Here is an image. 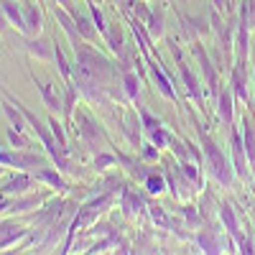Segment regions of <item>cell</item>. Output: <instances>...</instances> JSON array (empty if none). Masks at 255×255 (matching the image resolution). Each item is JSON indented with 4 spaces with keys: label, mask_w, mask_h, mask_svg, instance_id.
<instances>
[{
    "label": "cell",
    "mask_w": 255,
    "mask_h": 255,
    "mask_svg": "<svg viewBox=\"0 0 255 255\" xmlns=\"http://www.w3.org/2000/svg\"><path fill=\"white\" fill-rule=\"evenodd\" d=\"M212 8H217V10H222V8H225V0H212Z\"/></svg>",
    "instance_id": "cell-43"
},
{
    "label": "cell",
    "mask_w": 255,
    "mask_h": 255,
    "mask_svg": "<svg viewBox=\"0 0 255 255\" xmlns=\"http://www.w3.org/2000/svg\"><path fill=\"white\" fill-rule=\"evenodd\" d=\"M143 186H145V191H148L151 197H161V194H166V189H168L166 176L158 174V171H151V174H148L145 181H143Z\"/></svg>",
    "instance_id": "cell-30"
},
{
    "label": "cell",
    "mask_w": 255,
    "mask_h": 255,
    "mask_svg": "<svg viewBox=\"0 0 255 255\" xmlns=\"http://www.w3.org/2000/svg\"><path fill=\"white\" fill-rule=\"evenodd\" d=\"M120 209H123V215L128 217V220H135L140 212H145L148 209V204H145V197L143 194H138L135 189H123L120 191Z\"/></svg>",
    "instance_id": "cell-17"
},
{
    "label": "cell",
    "mask_w": 255,
    "mask_h": 255,
    "mask_svg": "<svg viewBox=\"0 0 255 255\" xmlns=\"http://www.w3.org/2000/svg\"><path fill=\"white\" fill-rule=\"evenodd\" d=\"M230 90L238 102L250 105V84H248V61L232 64V77H230Z\"/></svg>",
    "instance_id": "cell-12"
},
{
    "label": "cell",
    "mask_w": 255,
    "mask_h": 255,
    "mask_svg": "<svg viewBox=\"0 0 255 255\" xmlns=\"http://www.w3.org/2000/svg\"><path fill=\"white\" fill-rule=\"evenodd\" d=\"M54 3H59L64 10H67V13H72V15L77 13V8H74V3H72V0H54Z\"/></svg>",
    "instance_id": "cell-42"
},
{
    "label": "cell",
    "mask_w": 255,
    "mask_h": 255,
    "mask_svg": "<svg viewBox=\"0 0 255 255\" xmlns=\"http://www.w3.org/2000/svg\"><path fill=\"white\" fill-rule=\"evenodd\" d=\"M148 215H151L153 225H158L161 230H168V227H171V220H174V217H168V215H166V209L158 207L156 202H153V204H148Z\"/></svg>",
    "instance_id": "cell-33"
},
{
    "label": "cell",
    "mask_w": 255,
    "mask_h": 255,
    "mask_svg": "<svg viewBox=\"0 0 255 255\" xmlns=\"http://www.w3.org/2000/svg\"><path fill=\"white\" fill-rule=\"evenodd\" d=\"M31 79H33V84L38 87V92H41V100H44V105L49 108V113H54V115H61V113H64V97H61V95L54 90V84H49V82H38L33 72H31Z\"/></svg>",
    "instance_id": "cell-19"
},
{
    "label": "cell",
    "mask_w": 255,
    "mask_h": 255,
    "mask_svg": "<svg viewBox=\"0 0 255 255\" xmlns=\"http://www.w3.org/2000/svg\"><path fill=\"white\" fill-rule=\"evenodd\" d=\"M140 158H143L145 163H156V161L161 158V148H158V145H153L151 140L143 143V145H140Z\"/></svg>",
    "instance_id": "cell-39"
},
{
    "label": "cell",
    "mask_w": 255,
    "mask_h": 255,
    "mask_svg": "<svg viewBox=\"0 0 255 255\" xmlns=\"http://www.w3.org/2000/svg\"><path fill=\"white\" fill-rule=\"evenodd\" d=\"M0 171H3V166H0Z\"/></svg>",
    "instance_id": "cell-48"
},
{
    "label": "cell",
    "mask_w": 255,
    "mask_h": 255,
    "mask_svg": "<svg viewBox=\"0 0 255 255\" xmlns=\"http://www.w3.org/2000/svg\"><path fill=\"white\" fill-rule=\"evenodd\" d=\"M113 166H118V153H108V151H102V153H97L95 156V161H92V168L95 171H108V168H113Z\"/></svg>",
    "instance_id": "cell-34"
},
{
    "label": "cell",
    "mask_w": 255,
    "mask_h": 255,
    "mask_svg": "<svg viewBox=\"0 0 255 255\" xmlns=\"http://www.w3.org/2000/svg\"><path fill=\"white\" fill-rule=\"evenodd\" d=\"M240 20L250 31H255V0H243V5H240Z\"/></svg>",
    "instance_id": "cell-35"
},
{
    "label": "cell",
    "mask_w": 255,
    "mask_h": 255,
    "mask_svg": "<svg viewBox=\"0 0 255 255\" xmlns=\"http://www.w3.org/2000/svg\"><path fill=\"white\" fill-rule=\"evenodd\" d=\"M72 18H74V23H77V31H79V36H82L84 41H87V44H95V41H97V36H100V31H97V26H95L92 15L87 18V15H79V13H74Z\"/></svg>",
    "instance_id": "cell-27"
},
{
    "label": "cell",
    "mask_w": 255,
    "mask_h": 255,
    "mask_svg": "<svg viewBox=\"0 0 255 255\" xmlns=\"http://www.w3.org/2000/svg\"><path fill=\"white\" fill-rule=\"evenodd\" d=\"M46 123H49V128H51V133H54L56 143H59L61 148H67V151H69V138H67V130H64L67 125H61L59 115H54V113H51V115L46 118Z\"/></svg>",
    "instance_id": "cell-32"
},
{
    "label": "cell",
    "mask_w": 255,
    "mask_h": 255,
    "mask_svg": "<svg viewBox=\"0 0 255 255\" xmlns=\"http://www.w3.org/2000/svg\"><path fill=\"white\" fill-rule=\"evenodd\" d=\"M143 26H145L148 36H151V41H161L166 36V20H163V13L161 10H153L151 18H148Z\"/></svg>",
    "instance_id": "cell-29"
},
{
    "label": "cell",
    "mask_w": 255,
    "mask_h": 255,
    "mask_svg": "<svg viewBox=\"0 0 255 255\" xmlns=\"http://www.w3.org/2000/svg\"><path fill=\"white\" fill-rule=\"evenodd\" d=\"M113 202H115V191H105V194H100L97 199H92V202L84 204V207L77 212L74 222L69 225V240H72V235H74L77 230L87 227V225H95V220H97L100 215H105V212H108V209L113 207ZM69 240H67V245H64V250H61V253H67Z\"/></svg>",
    "instance_id": "cell-5"
},
{
    "label": "cell",
    "mask_w": 255,
    "mask_h": 255,
    "mask_svg": "<svg viewBox=\"0 0 255 255\" xmlns=\"http://www.w3.org/2000/svg\"><path fill=\"white\" fill-rule=\"evenodd\" d=\"M181 215H184V220H186V225H189V230H199L202 227V215H199V209L197 207H191V204H186V207H181Z\"/></svg>",
    "instance_id": "cell-36"
},
{
    "label": "cell",
    "mask_w": 255,
    "mask_h": 255,
    "mask_svg": "<svg viewBox=\"0 0 255 255\" xmlns=\"http://www.w3.org/2000/svg\"><path fill=\"white\" fill-rule=\"evenodd\" d=\"M0 8L8 15L10 26L18 28L20 36H26V15H23V3L20 0H0Z\"/></svg>",
    "instance_id": "cell-21"
},
{
    "label": "cell",
    "mask_w": 255,
    "mask_h": 255,
    "mask_svg": "<svg viewBox=\"0 0 255 255\" xmlns=\"http://www.w3.org/2000/svg\"><path fill=\"white\" fill-rule=\"evenodd\" d=\"M95 3H102V0H95Z\"/></svg>",
    "instance_id": "cell-47"
},
{
    "label": "cell",
    "mask_w": 255,
    "mask_h": 255,
    "mask_svg": "<svg viewBox=\"0 0 255 255\" xmlns=\"http://www.w3.org/2000/svg\"><path fill=\"white\" fill-rule=\"evenodd\" d=\"M243 143H245V153H248V163L250 171L255 166V125L250 118H243Z\"/></svg>",
    "instance_id": "cell-28"
},
{
    "label": "cell",
    "mask_w": 255,
    "mask_h": 255,
    "mask_svg": "<svg viewBox=\"0 0 255 255\" xmlns=\"http://www.w3.org/2000/svg\"><path fill=\"white\" fill-rule=\"evenodd\" d=\"M199 145H202V153H204V161H207V168H209L212 179H215L222 189H232V184H235V179H238L235 166H232L230 158L220 151L215 138L202 130V125H199Z\"/></svg>",
    "instance_id": "cell-2"
},
{
    "label": "cell",
    "mask_w": 255,
    "mask_h": 255,
    "mask_svg": "<svg viewBox=\"0 0 255 255\" xmlns=\"http://www.w3.org/2000/svg\"><path fill=\"white\" fill-rule=\"evenodd\" d=\"M41 3H23V15H26V36H41L44 31V13H41Z\"/></svg>",
    "instance_id": "cell-20"
},
{
    "label": "cell",
    "mask_w": 255,
    "mask_h": 255,
    "mask_svg": "<svg viewBox=\"0 0 255 255\" xmlns=\"http://www.w3.org/2000/svg\"><path fill=\"white\" fill-rule=\"evenodd\" d=\"M145 64H148V74H151V79H153V84L158 87V92L171 105H176V108H179V95L174 90V82L168 79V74L161 69V61H156L153 56H145Z\"/></svg>",
    "instance_id": "cell-11"
},
{
    "label": "cell",
    "mask_w": 255,
    "mask_h": 255,
    "mask_svg": "<svg viewBox=\"0 0 255 255\" xmlns=\"http://www.w3.org/2000/svg\"><path fill=\"white\" fill-rule=\"evenodd\" d=\"M217 212H220L222 227L227 230V235L232 238V243H235V248H238L248 235L240 230V222H238V217H235V209H232V204H230V202H220V204H217Z\"/></svg>",
    "instance_id": "cell-15"
},
{
    "label": "cell",
    "mask_w": 255,
    "mask_h": 255,
    "mask_svg": "<svg viewBox=\"0 0 255 255\" xmlns=\"http://www.w3.org/2000/svg\"><path fill=\"white\" fill-rule=\"evenodd\" d=\"M49 194H18V197H10L8 207H5V215H26L31 209H38L41 204L46 202Z\"/></svg>",
    "instance_id": "cell-18"
},
{
    "label": "cell",
    "mask_w": 255,
    "mask_h": 255,
    "mask_svg": "<svg viewBox=\"0 0 255 255\" xmlns=\"http://www.w3.org/2000/svg\"><path fill=\"white\" fill-rule=\"evenodd\" d=\"M181 168H184L186 179L191 181V186H194L197 191H202V189H204V176H202V168H199V163H191V161H181Z\"/></svg>",
    "instance_id": "cell-31"
},
{
    "label": "cell",
    "mask_w": 255,
    "mask_h": 255,
    "mask_svg": "<svg viewBox=\"0 0 255 255\" xmlns=\"http://www.w3.org/2000/svg\"><path fill=\"white\" fill-rule=\"evenodd\" d=\"M74 49V84L79 87V95L90 105L97 108H113V102H123L118 87V69L110 59H105L92 44L79 41Z\"/></svg>",
    "instance_id": "cell-1"
},
{
    "label": "cell",
    "mask_w": 255,
    "mask_h": 255,
    "mask_svg": "<svg viewBox=\"0 0 255 255\" xmlns=\"http://www.w3.org/2000/svg\"><path fill=\"white\" fill-rule=\"evenodd\" d=\"M148 138H151V143H153V145H158V148H168V143H171V133H168L163 125L153 128V130L148 133Z\"/></svg>",
    "instance_id": "cell-37"
},
{
    "label": "cell",
    "mask_w": 255,
    "mask_h": 255,
    "mask_svg": "<svg viewBox=\"0 0 255 255\" xmlns=\"http://www.w3.org/2000/svg\"><path fill=\"white\" fill-rule=\"evenodd\" d=\"M194 243L199 245L202 253H222V250H220V232H217V227H204V230H199V235L194 238Z\"/></svg>",
    "instance_id": "cell-26"
},
{
    "label": "cell",
    "mask_w": 255,
    "mask_h": 255,
    "mask_svg": "<svg viewBox=\"0 0 255 255\" xmlns=\"http://www.w3.org/2000/svg\"><path fill=\"white\" fill-rule=\"evenodd\" d=\"M120 128H123V135L128 138V143L140 151V145H143V123H140L138 110H128L125 118H120Z\"/></svg>",
    "instance_id": "cell-14"
},
{
    "label": "cell",
    "mask_w": 255,
    "mask_h": 255,
    "mask_svg": "<svg viewBox=\"0 0 255 255\" xmlns=\"http://www.w3.org/2000/svg\"><path fill=\"white\" fill-rule=\"evenodd\" d=\"M230 148H232V166H235V174L240 181H250L253 171H250V163H248V153H245V143L243 135L235 125L230 128Z\"/></svg>",
    "instance_id": "cell-8"
},
{
    "label": "cell",
    "mask_w": 255,
    "mask_h": 255,
    "mask_svg": "<svg viewBox=\"0 0 255 255\" xmlns=\"http://www.w3.org/2000/svg\"><path fill=\"white\" fill-rule=\"evenodd\" d=\"M250 28L238 18V28H235V61H248L250 56Z\"/></svg>",
    "instance_id": "cell-24"
},
{
    "label": "cell",
    "mask_w": 255,
    "mask_h": 255,
    "mask_svg": "<svg viewBox=\"0 0 255 255\" xmlns=\"http://www.w3.org/2000/svg\"><path fill=\"white\" fill-rule=\"evenodd\" d=\"M191 51H194V56H197V61H199V67H202V74H204V79H207V90H209V97L217 102V97H220V79H217V67H215V61L209 59V54H207V49L202 46V41L197 38V41H191Z\"/></svg>",
    "instance_id": "cell-6"
},
{
    "label": "cell",
    "mask_w": 255,
    "mask_h": 255,
    "mask_svg": "<svg viewBox=\"0 0 255 255\" xmlns=\"http://www.w3.org/2000/svg\"><path fill=\"white\" fill-rule=\"evenodd\" d=\"M235 95H232L230 87H222L220 90V97H217V118H220V125L225 130H230L232 125H235Z\"/></svg>",
    "instance_id": "cell-16"
},
{
    "label": "cell",
    "mask_w": 255,
    "mask_h": 255,
    "mask_svg": "<svg viewBox=\"0 0 255 255\" xmlns=\"http://www.w3.org/2000/svg\"><path fill=\"white\" fill-rule=\"evenodd\" d=\"M36 3H41V5H44V3H46V0H36Z\"/></svg>",
    "instance_id": "cell-45"
},
{
    "label": "cell",
    "mask_w": 255,
    "mask_h": 255,
    "mask_svg": "<svg viewBox=\"0 0 255 255\" xmlns=\"http://www.w3.org/2000/svg\"><path fill=\"white\" fill-rule=\"evenodd\" d=\"M253 82H255V67H253Z\"/></svg>",
    "instance_id": "cell-46"
},
{
    "label": "cell",
    "mask_w": 255,
    "mask_h": 255,
    "mask_svg": "<svg viewBox=\"0 0 255 255\" xmlns=\"http://www.w3.org/2000/svg\"><path fill=\"white\" fill-rule=\"evenodd\" d=\"M74 123H77V138H79L82 148H87L92 156L102 153L105 148H108V143H110L108 133H105V128H102L87 110L79 108V110L74 113Z\"/></svg>",
    "instance_id": "cell-3"
},
{
    "label": "cell",
    "mask_w": 255,
    "mask_h": 255,
    "mask_svg": "<svg viewBox=\"0 0 255 255\" xmlns=\"http://www.w3.org/2000/svg\"><path fill=\"white\" fill-rule=\"evenodd\" d=\"M20 49H23L31 59L51 64L54 61V38L46 36H23L20 38Z\"/></svg>",
    "instance_id": "cell-10"
},
{
    "label": "cell",
    "mask_w": 255,
    "mask_h": 255,
    "mask_svg": "<svg viewBox=\"0 0 255 255\" xmlns=\"http://www.w3.org/2000/svg\"><path fill=\"white\" fill-rule=\"evenodd\" d=\"M8 145L10 148H31V140L26 138V133H20V130H15V128H8Z\"/></svg>",
    "instance_id": "cell-38"
},
{
    "label": "cell",
    "mask_w": 255,
    "mask_h": 255,
    "mask_svg": "<svg viewBox=\"0 0 255 255\" xmlns=\"http://www.w3.org/2000/svg\"><path fill=\"white\" fill-rule=\"evenodd\" d=\"M163 176H166V184H168V189H171V194H174L176 202H179V199H189V197H194V194H197V189L191 186V181H189L186 174H184L181 161L168 166Z\"/></svg>",
    "instance_id": "cell-9"
},
{
    "label": "cell",
    "mask_w": 255,
    "mask_h": 255,
    "mask_svg": "<svg viewBox=\"0 0 255 255\" xmlns=\"http://www.w3.org/2000/svg\"><path fill=\"white\" fill-rule=\"evenodd\" d=\"M130 8H133V15L140 20V23H145V20L151 18V13H153V10H148V8H145V0H133Z\"/></svg>",
    "instance_id": "cell-40"
},
{
    "label": "cell",
    "mask_w": 255,
    "mask_h": 255,
    "mask_svg": "<svg viewBox=\"0 0 255 255\" xmlns=\"http://www.w3.org/2000/svg\"><path fill=\"white\" fill-rule=\"evenodd\" d=\"M253 176H255V166H253ZM253 191H255V184H253Z\"/></svg>",
    "instance_id": "cell-44"
},
{
    "label": "cell",
    "mask_w": 255,
    "mask_h": 255,
    "mask_svg": "<svg viewBox=\"0 0 255 255\" xmlns=\"http://www.w3.org/2000/svg\"><path fill=\"white\" fill-rule=\"evenodd\" d=\"M123 95L128 102H133V105H140V77L133 72V69H125L123 72Z\"/></svg>",
    "instance_id": "cell-25"
},
{
    "label": "cell",
    "mask_w": 255,
    "mask_h": 255,
    "mask_svg": "<svg viewBox=\"0 0 255 255\" xmlns=\"http://www.w3.org/2000/svg\"><path fill=\"white\" fill-rule=\"evenodd\" d=\"M8 28H10V20H8V15L3 13V8H0V33H8Z\"/></svg>",
    "instance_id": "cell-41"
},
{
    "label": "cell",
    "mask_w": 255,
    "mask_h": 255,
    "mask_svg": "<svg viewBox=\"0 0 255 255\" xmlns=\"http://www.w3.org/2000/svg\"><path fill=\"white\" fill-rule=\"evenodd\" d=\"M36 184H38V179L31 171H18L0 186V194L3 197H18V194H26V191H33Z\"/></svg>",
    "instance_id": "cell-13"
},
{
    "label": "cell",
    "mask_w": 255,
    "mask_h": 255,
    "mask_svg": "<svg viewBox=\"0 0 255 255\" xmlns=\"http://www.w3.org/2000/svg\"><path fill=\"white\" fill-rule=\"evenodd\" d=\"M77 100H79V87H77L74 82H67V84H64V113H61L64 123H67V128H69V125H74Z\"/></svg>",
    "instance_id": "cell-23"
},
{
    "label": "cell",
    "mask_w": 255,
    "mask_h": 255,
    "mask_svg": "<svg viewBox=\"0 0 255 255\" xmlns=\"http://www.w3.org/2000/svg\"><path fill=\"white\" fill-rule=\"evenodd\" d=\"M171 54H174V59H176V67H179V74H181V79H184V87H186V95H189V100L194 102V105H199V108L204 110V95H202V84H199V79L194 77V72H191L189 67H186V61L181 59V54H179V49H176V44L171 41Z\"/></svg>",
    "instance_id": "cell-7"
},
{
    "label": "cell",
    "mask_w": 255,
    "mask_h": 255,
    "mask_svg": "<svg viewBox=\"0 0 255 255\" xmlns=\"http://www.w3.org/2000/svg\"><path fill=\"white\" fill-rule=\"evenodd\" d=\"M36 179H38V184H46L49 189H54V191H67L69 189V184H67V179H64V174L59 171V168L54 166H44V168H38V171L33 174Z\"/></svg>",
    "instance_id": "cell-22"
},
{
    "label": "cell",
    "mask_w": 255,
    "mask_h": 255,
    "mask_svg": "<svg viewBox=\"0 0 255 255\" xmlns=\"http://www.w3.org/2000/svg\"><path fill=\"white\" fill-rule=\"evenodd\" d=\"M49 161L51 158H46L44 153H36V151H31V148H3L0 145V166L3 168H18V171H31V174H36L38 168H44V166H49Z\"/></svg>",
    "instance_id": "cell-4"
}]
</instances>
